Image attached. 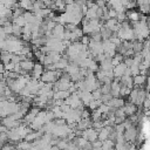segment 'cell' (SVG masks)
Masks as SVG:
<instances>
[{"label":"cell","mask_w":150,"mask_h":150,"mask_svg":"<svg viewBox=\"0 0 150 150\" xmlns=\"http://www.w3.org/2000/svg\"><path fill=\"white\" fill-rule=\"evenodd\" d=\"M137 135H138V131H137L136 125H131L130 128L125 129L124 132H123V137H124V139H125L128 143H131V144H134V142L136 141Z\"/></svg>","instance_id":"7a4b0ae2"},{"label":"cell","mask_w":150,"mask_h":150,"mask_svg":"<svg viewBox=\"0 0 150 150\" xmlns=\"http://www.w3.org/2000/svg\"><path fill=\"white\" fill-rule=\"evenodd\" d=\"M91 95H93V100H101V97H102V91H101V89L98 88V89L91 91Z\"/></svg>","instance_id":"5bb4252c"},{"label":"cell","mask_w":150,"mask_h":150,"mask_svg":"<svg viewBox=\"0 0 150 150\" xmlns=\"http://www.w3.org/2000/svg\"><path fill=\"white\" fill-rule=\"evenodd\" d=\"M61 75L62 70H45L40 77V81L43 83H55Z\"/></svg>","instance_id":"6da1fadb"},{"label":"cell","mask_w":150,"mask_h":150,"mask_svg":"<svg viewBox=\"0 0 150 150\" xmlns=\"http://www.w3.org/2000/svg\"><path fill=\"white\" fill-rule=\"evenodd\" d=\"M109 125H107V127H103L102 129H100L97 132H98V136H97V139L98 141H101V142H104V141H107L108 138H109Z\"/></svg>","instance_id":"30bf717a"},{"label":"cell","mask_w":150,"mask_h":150,"mask_svg":"<svg viewBox=\"0 0 150 150\" xmlns=\"http://www.w3.org/2000/svg\"><path fill=\"white\" fill-rule=\"evenodd\" d=\"M97 136H98V132L95 129H93V128L86 129L81 134V137H83L84 139H87L88 142H91V143L95 142V141H97Z\"/></svg>","instance_id":"3957f363"},{"label":"cell","mask_w":150,"mask_h":150,"mask_svg":"<svg viewBox=\"0 0 150 150\" xmlns=\"http://www.w3.org/2000/svg\"><path fill=\"white\" fill-rule=\"evenodd\" d=\"M43 71H45L43 70V66L41 63H35L34 67H33V69H32V75H33L32 79L39 80L41 77V75L43 74Z\"/></svg>","instance_id":"8992f818"},{"label":"cell","mask_w":150,"mask_h":150,"mask_svg":"<svg viewBox=\"0 0 150 150\" xmlns=\"http://www.w3.org/2000/svg\"><path fill=\"white\" fill-rule=\"evenodd\" d=\"M132 79H134V86H137V87H143V84H145L146 82V75L138 74Z\"/></svg>","instance_id":"7c38bea8"},{"label":"cell","mask_w":150,"mask_h":150,"mask_svg":"<svg viewBox=\"0 0 150 150\" xmlns=\"http://www.w3.org/2000/svg\"><path fill=\"white\" fill-rule=\"evenodd\" d=\"M120 83L123 84V86H125L129 89H132L134 88V79L130 75H123V76H121L120 77Z\"/></svg>","instance_id":"ba28073f"},{"label":"cell","mask_w":150,"mask_h":150,"mask_svg":"<svg viewBox=\"0 0 150 150\" xmlns=\"http://www.w3.org/2000/svg\"><path fill=\"white\" fill-rule=\"evenodd\" d=\"M101 150H115V142L110 141V139H107V141L102 142Z\"/></svg>","instance_id":"4fadbf2b"},{"label":"cell","mask_w":150,"mask_h":150,"mask_svg":"<svg viewBox=\"0 0 150 150\" xmlns=\"http://www.w3.org/2000/svg\"><path fill=\"white\" fill-rule=\"evenodd\" d=\"M124 100L122 97H112L109 102L105 103V105H108L109 108H112V109H118V108H122L124 105Z\"/></svg>","instance_id":"277c9868"},{"label":"cell","mask_w":150,"mask_h":150,"mask_svg":"<svg viewBox=\"0 0 150 150\" xmlns=\"http://www.w3.org/2000/svg\"><path fill=\"white\" fill-rule=\"evenodd\" d=\"M127 68H128V67H127L123 62H121L120 64L115 66V67H114V69H112L114 77H121V76H123V75H124V73H125V70H127Z\"/></svg>","instance_id":"52a82bcc"},{"label":"cell","mask_w":150,"mask_h":150,"mask_svg":"<svg viewBox=\"0 0 150 150\" xmlns=\"http://www.w3.org/2000/svg\"><path fill=\"white\" fill-rule=\"evenodd\" d=\"M122 108H123V111H124V114L127 116H131V115H135L137 112V105L131 103V102L124 103V105Z\"/></svg>","instance_id":"5b68a950"},{"label":"cell","mask_w":150,"mask_h":150,"mask_svg":"<svg viewBox=\"0 0 150 150\" xmlns=\"http://www.w3.org/2000/svg\"><path fill=\"white\" fill-rule=\"evenodd\" d=\"M5 73V66L2 62H0V74H4Z\"/></svg>","instance_id":"9a60e30c"},{"label":"cell","mask_w":150,"mask_h":150,"mask_svg":"<svg viewBox=\"0 0 150 150\" xmlns=\"http://www.w3.org/2000/svg\"><path fill=\"white\" fill-rule=\"evenodd\" d=\"M70 91L69 90H59V91H55L54 93V95H53V100H62V101H64L67 97H69L70 96Z\"/></svg>","instance_id":"8fae6325"},{"label":"cell","mask_w":150,"mask_h":150,"mask_svg":"<svg viewBox=\"0 0 150 150\" xmlns=\"http://www.w3.org/2000/svg\"><path fill=\"white\" fill-rule=\"evenodd\" d=\"M34 64H35V63H34L32 60H22V61L19 63V66L21 67V69H22L23 71H26V73L32 71Z\"/></svg>","instance_id":"9c48e42d"}]
</instances>
